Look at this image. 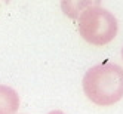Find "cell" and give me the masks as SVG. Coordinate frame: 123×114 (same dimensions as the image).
<instances>
[{
    "label": "cell",
    "instance_id": "3957f363",
    "mask_svg": "<svg viewBox=\"0 0 123 114\" xmlns=\"http://www.w3.org/2000/svg\"><path fill=\"white\" fill-rule=\"evenodd\" d=\"M19 108V95L12 87L0 84V114H15Z\"/></svg>",
    "mask_w": 123,
    "mask_h": 114
},
{
    "label": "cell",
    "instance_id": "5b68a950",
    "mask_svg": "<svg viewBox=\"0 0 123 114\" xmlns=\"http://www.w3.org/2000/svg\"><path fill=\"white\" fill-rule=\"evenodd\" d=\"M48 114H64V113L59 111V110H55V111H50V113H48Z\"/></svg>",
    "mask_w": 123,
    "mask_h": 114
},
{
    "label": "cell",
    "instance_id": "7a4b0ae2",
    "mask_svg": "<svg viewBox=\"0 0 123 114\" xmlns=\"http://www.w3.org/2000/svg\"><path fill=\"white\" fill-rule=\"evenodd\" d=\"M77 27L80 36L87 43L95 46H104L117 36L119 24L111 12L95 3L80 13Z\"/></svg>",
    "mask_w": 123,
    "mask_h": 114
},
{
    "label": "cell",
    "instance_id": "6da1fadb",
    "mask_svg": "<svg viewBox=\"0 0 123 114\" xmlns=\"http://www.w3.org/2000/svg\"><path fill=\"white\" fill-rule=\"evenodd\" d=\"M83 92L96 105L119 102L123 98V68L114 62L91 67L83 77Z\"/></svg>",
    "mask_w": 123,
    "mask_h": 114
},
{
    "label": "cell",
    "instance_id": "8992f818",
    "mask_svg": "<svg viewBox=\"0 0 123 114\" xmlns=\"http://www.w3.org/2000/svg\"><path fill=\"white\" fill-rule=\"evenodd\" d=\"M122 58H123V49H122Z\"/></svg>",
    "mask_w": 123,
    "mask_h": 114
},
{
    "label": "cell",
    "instance_id": "277c9868",
    "mask_svg": "<svg viewBox=\"0 0 123 114\" xmlns=\"http://www.w3.org/2000/svg\"><path fill=\"white\" fill-rule=\"evenodd\" d=\"M96 2H64L62 3V9L65 12V15L71 16V18H74V12H83L86 7H89L92 5H95Z\"/></svg>",
    "mask_w": 123,
    "mask_h": 114
}]
</instances>
